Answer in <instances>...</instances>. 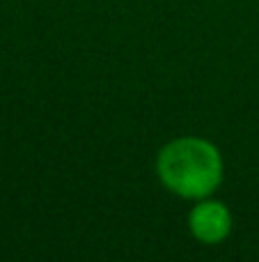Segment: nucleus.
<instances>
[{"instance_id": "1", "label": "nucleus", "mask_w": 259, "mask_h": 262, "mask_svg": "<svg viewBox=\"0 0 259 262\" xmlns=\"http://www.w3.org/2000/svg\"><path fill=\"white\" fill-rule=\"evenodd\" d=\"M156 175L170 193L184 200H202L220 189L225 161L211 140L202 136H179L159 149Z\"/></svg>"}, {"instance_id": "2", "label": "nucleus", "mask_w": 259, "mask_h": 262, "mask_svg": "<svg viewBox=\"0 0 259 262\" xmlns=\"http://www.w3.org/2000/svg\"><path fill=\"white\" fill-rule=\"evenodd\" d=\"M232 226L234 216L229 212V207L223 200H214L211 195L195 200L193 209L188 212V230L200 244H223L232 232Z\"/></svg>"}]
</instances>
